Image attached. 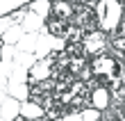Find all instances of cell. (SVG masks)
<instances>
[{"instance_id":"277c9868","label":"cell","mask_w":125,"mask_h":121,"mask_svg":"<svg viewBox=\"0 0 125 121\" xmlns=\"http://www.w3.org/2000/svg\"><path fill=\"white\" fill-rule=\"evenodd\" d=\"M66 53L71 57H77V55H86V48H84V41H66Z\"/></svg>"},{"instance_id":"3957f363","label":"cell","mask_w":125,"mask_h":121,"mask_svg":"<svg viewBox=\"0 0 125 121\" xmlns=\"http://www.w3.org/2000/svg\"><path fill=\"white\" fill-rule=\"evenodd\" d=\"M84 37H86V32L80 25H71L68 23V30H66V37H64L66 41H84Z\"/></svg>"},{"instance_id":"ba28073f","label":"cell","mask_w":125,"mask_h":121,"mask_svg":"<svg viewBox=\"0 0 125 121\" xmlns=\"http://www.w3.org/2000/svg\"><path fill=\"white\" fill-rule=\"evenodd\" d=\"M2 46H5V41H2V39H0V50H2Z\"/></svg>"},{"instance_id":"9c48e42d","label":"cell","mask_w":125,"mask_h":121,"mask_svg":"<svg viewBox=\"0 0 125 121\" xmlns=\"http://www.w3.org/2000/svg\"><path fill=\"white\" fill-rule=\"evenodd\" d=\"M0 59H2V50H0Z\"/></svg>"},{"instance_id":"30bf717a","label":"cell","mask_w":125,"mask_h":121,"mask_svg":"<svg viewBox=\"0 0 125 121\" xmlns=\"http://www.w3.org/2000/svg\"><path fill=\"white\" fill-rule=\"evenodd\" d=\"M68 2H75V0H68Z\"/></svg>"},{"instance_id":"5b68a950","label":"cell","mask_w":125,"mask_h":121,"mask_svg":"<svg viewBox=\"0 0 125 121\" xmlns=\"http://www.w3.org/2000/svg\"><path fill=\"white\" fill-rule=\"evenodd\" d=\"M55 66H57V69H62V71H66L71 66V55L66 50H59V53H57V57H55Z\"/></svg>"},{"instance_id":"8992f818","label":"cell","mask_w":125,"mask_h":121,"mask_svg":"<svg viewBox=\"0 0 125 121\" xmlns=\"http://www.w3.org/2000/svg\"><path fill=\"white\" fill-rule=\"evenodd\" d=\"M112 48H114V53H121V55H125V37H114Z\"/></svg>"},{"instance_id":"7a4b0ae2","label":"cell","mask_w":125,"mask_h":121,"mask_svg":"<svg viewBox=\"0 0 125 121\" xmlns=\"http://www.w3.org/2000/svg\"><path fill=\"white\" fill-rule=\"evenodd\" d=\"M46 30H48L52 37H66L68 21H64V18H55V16H48V21H46Z\"/></svg>"},{"instance_id":"6da1fadb","label":"cell","mask_w":125,"mask_h":121,"mask_svg":"<svg viewBox=\"0 0 125 121\" xmlns=\"http://www.w3.org/2000/svg\"><path fill=\"white\" fill-rule=\"evenodd\" d=\"M73 14H75L73 12V2H68V0H52V2H50V16L71 21Z\"/></svg>"},{"instance_id":"52a82bcc","label":"cell","mask_w":125,"mask_h":121,"mask_svg":"<svg viewBox=\"0 0 125 121\" xmlns=\"http://www.w3.org/2000/svg\"><path fill=\"white\" fill-rule=\"evenodd\" d=\"M98 117H100V114H98V110H93V108H91V110H86V112H84L82 121H98Z\"/></svg>"}]
</instances>
